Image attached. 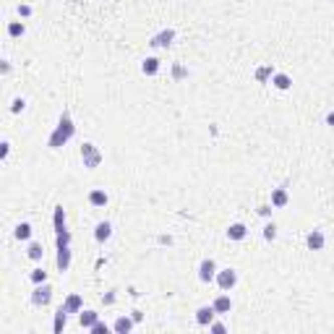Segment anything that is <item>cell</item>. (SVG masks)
<instances>
[{"mask_svg": "<svg viewBox=\"0 0 334 334\" xmlns=\"http://www.w3.org/2000/svg\"><path fill=\"white\" fill-rule=\"evenodd\" d=\"M6 32H8V37L16 39V37H24L26 34V26H24V21H11Z\"/></svg>", "mask_w": 334, "mask_h": 334, "instance_id": "obj_25", "label": "cell"}, {"mask_svg": "<svg viewBox=\"0 0 334 334\" xmlns=\"http://www.w3.org/2000/svg\"><path fill=\"white\" fill-rule=\"evenodd\" d=\"M272 76H274V68H272V65H259V68H256V81H259V84H266Z\"/></svg>", "mask_w": 334, "mask_h": 334, "instance_id": "obj_23", "label": "cell"}, {"mask_svg": "<svg viewBox=\"0 0 334 334\" xmlns=\"http://www.w3.org/2000/svg\"><path fill=\"white\" fill-rule=\"evenodd\" d=\"M63 308L68 311V313H81V311H84V300H81V295L71 292V295L63 300Z\"/></svg>", "mask_w": 334, "mask_h": 334, "instance_id": "obj_8", "label": "cell"}, {"mask_svg": "<svg viewBox=\"0 0 334 334\" xmlns=\"http://www.w3.org/2000/svg\"><path fill=\"white\" fill-rule=\"evenodd\" d=\"M13 235H16V240H29V238H32V225H29V222H21V225H16V230H13Z\"/></svg>", "mask_w": 334, "mask_h": 334, "instance_id": "obj_24", "label": "cell"}, {"mask_svg": "<svg viewBox=\"0 0 334 334\" xmlns=\"http://www.w3.org/2000/svg\"><path fill=\"white\" fill-rule=\"evenodd\" d=\"M172 76H175V78H183V76H185V68H183L180 63H175V65H172Z\"/></svg>", "mask_w": 334, "mask_h": 334, "instance_id": "obj_34", "label": "cell"}, {"mask_svg": "<svg viewBox=\"0 0 334 334\" xmlns=\"http://www.w3.org/2000/svg\"><path fill=\"white\" fill-rule=\"evenodd\" d=\"M214 282H217V287H219L222 292H230V290L238 285V272L230 269V266H227V269H219L217 277H214Z\"/></svg>", "mask_w": 334, "mask_h": 334, "instance_id": "obj_3", "label": "cell"}, {"mask_svg": "<svg viewBox=\"0 0 334 334\" xmlns=\"http://www.w3.org/2000/svg\"><path fill=\"white\" fill-rule=\"evenodd\" d=\"M0 71H3V76H6V73H11V60H3V65H0Z\"/></svg>", "mask_w": 334, "mask_h": 334, "instance_id": "obj_36", "label": "cell"}, {"mask_svg": "<svg viewBox=\"0 0 334 334\" xmlns=\"http://www.w3.org/2000/svg\"><path fill=\"white\" fill-rule=\"evenodd\" d=\"M131 316H133V321H136V324H139V321H141V318H144V313H141V311H133Z\"/></svg>", "mask_w": 334, "mask_h": 334, "instance_id": "obj_37", "label": "cell"}, {"mask_svg": "<svg viewBox=\"0 0 334 334\" xmlns=\"http://www.w3.org/2000/svg\"><path fill=\"white\" fill-rule=\"evenodd\" d=\"M214 316H217L214 305H201V308L196 311V324L198 326H209L211 321H214Z\"/></svg>", "mask_w": 334, "mask_h": 334, "instance_id": "obj_7", "label": "cell"}, {"mask_svg": "<svg viewBox=\"0 0 334 334\" xmlns=\"http://www.w3.org/2000/svg\"><path fill=\"white\" fill-rule=\"evenodd\" d=\"M246 235H248V227H246L243 222H233L230 227H227V238H230V240H235V243H240V240H246Z\"/></svg>", "mask_w": 334, "mask_h": 334, "instance_id": "obj_10", "label": "cell"}, {"mask_svg": "<svg viewBox=\"0 0 334 334\" xmlns=\"http://www.w3.org/2000/svg\"><path fill=\"white\" fill-rule=\"evenodd\" d=\"M52 227H55V233L65 230V209L63 206H55V211H52Z\"/></svg>", "mask_w": 334, "mask_h": 334, "instance_id": "obj_20", "label": "cell"}, {"mask_svg": "<svg viewBox=\"0 0 334 334\" xmlns=\"http://www.w3.org/2000/svg\"><path fill=\"white\" fill-rule=\"evenodd\" d=\"M50 300H52V287H50L47 282H42V285H34L32 303L37 305V308H47V305H50Z\"/></svg>", "mask_w": 334, "mask_h": 334, "instance_id": "obj_4", "label": "cell"}, {"mask_svg": "<svg viewBox=\"0 0 334 334\" xmlns=\"http://www.w3.org/2000/svg\"><path fill=\"white\" fill-rule=\"evenodd\" d=\"M141 73H144V76H157V73H159V60H157V58H146V60L141 63Z\"/></svg>", "mask_w": 334, "mask_h": 334, "instance_id": "obj_22", "label": "cell"}, {"mask_svg": "<svg viewBox=\"0 0 334 334\" xmlns=\"http://www.w3.org/2000/svg\"><path fill=\"white\" fill-rule=\"evenodd\" d=\"M65 324H68V311H65L63 305H60L58 313H55V321H52V331H55V334H63Z\"/></svg>", "mask_w": 334, "mask_h": 334, "instance_id": "obj_17", "label": "cell"}, {"mask_svg": "<svg viewBox=\"0 0 334 334\" xmlns=\"http://www.w3.org/2000/svg\"><path fill=\"white\" fill-rule=\"evenodd\" d=\"M55 246H58V248H68V246H71V233H68V230L55 233Z\"/></svg>", "mask_w": 334, "mask_h": 334, "instance_id": "obj_26", "label": "cell"}, {"mask_svg": "<svg viewBox=\"0 0 334 334\" xmlns=\"http://www.w3.org/2000/svg\"><path fill=\"white\" fill-rule=\"evenodd\" d=\"M107 201H110V196L104 193L102 188L89 191V204H91V206H107Z\"/></svg>", "mask_w": 334, "mask_h": 334, "instance_id": "obj_18", "label": "cell"}, {"mask_svg": "<svg viewBox=\"0 0 334 334\" xmlns=\"http://www.w3.org/2000/svg\"><path fill=\"white\" fill-rule=\"evenodd\" d=\"M324 243H326V238H324V233H321V230H311V233H308V238H305V246H308L311 251H321V248H324Z\"/></svg>", "mask_w": 334, "mask_h": 334, "instance_id": "obj_11", "label": "cell"}, {"mask_svg": "<svg viewBox=\"0 0 334 334\" xmlns=\"http://www.w3.org/2000/svg\"><path fill=\"white\" fill-rule=\"evenodd\" d=\"M209 329H211V331H217V334H225V331H227V326H225V324H219V321H211V324H209Z\"/></svg>", "mask_w": 334, "mask_h": 334, "instance_id": "obj_33", "label": "cell"}, {"mask_svg": "<svg viewBox=\"0 0 334 334\" xmlns=\"http://www.w3.org/2000/svg\"><path fill=\"white\" fill-rule=\"evenodd\" d=\"M73 136H76L73 118H71V113H68V110H63V113H60V118H58V126H55V131L50 133V141H47V146H50V149H63V146L68 144Z\"/></svg>", "mask_w": 334, "mask_h": 334, "instance_id": "obj_1", "label": "cell"}, {"mask_svg": "<svg viewBox=\"0 0 334 334\" xmlns=\"http://www.w3.org/2000/svg\"><path fill=\"white\" fill-rule=\"evenodd\" d=\"M133 316H118L115 318V324H113V331H118V334H128L131 329H133Z\"/></svg>", "mask_w": 334, "mask_h": 334, "instance_id": "obj_14", "label": "cell"}, {"mask_svg": "<svg viewBox=\"0 0 334 334\" xmlns=\"http://www.w3.org/2000/svg\"><path fill=\"white\" fill-rule=\"evenodd\" d=\"M256 211H259L261 217H272V204H261V206H259Z\"/></svg>", "mask_w": 334, "mask_h": 334, "instance_id": "obj_32", "label": "cell"}, {"mask_svg": "<svg viewBox=\"0 0 334 334\" xmlns=\"http://www.w3.org/2000/svg\"><path fill=\"white\" fill-rule=\"evenodd\" d=\"M99 321V313L97 311H81V313H78V324H81V329H91V326H94Z\"/></svg>", "mask_w": 334, "mask_h": 334, "instance_id": "obj_16", "label": "cell"}, {"mask_svg": "<svg viewBox=\"0 0 334 334\" xmlns=\"http://www.w3.org/2000/svg\"><path fill=\"white\" fill-rule=\"evenodd\" d=\"M29 279H32L34 285H42V282H47V272L45 269H32L29 272Z\"/></svg>", "mask_w": 334, "mask_h": 334, "instance_id": "obj_27", "label": "cell"}, {"mask_svg": "<svg viewBox=\"0 0 334 334\" xmlns=\"http://www.w3.org/2000/svg\"><path fill=\"white\" fill-rule=\"evenodd\" d=\"M89 331H91V334H107V331H110V326H107V324H104V321H97V324H94V326H91Z\"/></svg>", "mask_w": 334, "mask_h": 334, "instance_id": "obj_30", "label": "cell"}, {"mask_svg": "<svg viewBox=\"0 0 334 334\" xmlns=\"http://www.w3.org/2000/svg\"><path fill=\"white\" fill-rule=\"evenodd\" d=\"M19 16L21 19H29L32 16V6H19Z\"/></svg>", "mask_w": 334, "mask_h": 334, "instance_id": "obj_35", "label": "cell"}, {"mask_svg": "<svg viewBox=\"0 0 334 334\" xmlns=\"http://www.w3.org/2000/svg\"><path fill=\"white\" fill-rule=\"evenodd\" d=\"M8 154H11V141H3L0 144V159H8Z\"/></svg>", "mask_w": 334, "mask_h": 334, "instance_id": "obj_31", "label": "cell"}, {"mask_svg": "<svg viewBox=\"0 0 334 334\" xmlns=\"http://www.w3.org/2000/svg\"><path fill=\"white\" fill-rule=\"evenodd\" d=\"M326 126H331V128H334V110L326 115Z\"/></svg>", "mask_w": 334, "mask_h": 334, "instance_id": "obj_38", "label": "cell"}, {"mask_svg": "<svg viewBox=\"0 0 334 334\" xmlns=\"http://www.w3.org/2000/svg\"><path fill=\"white\" fill-rule=\"evenodd\" d=\"M26 256H29L32 261H42V256H45V248H42V243H37V240H32V243H29V248H26Z\"/></svg>", "mask_w": 334, "mask_h": 334, "instance_id": "obj_21", "label": "cell"}, {"mask_svg": "<svg viewBox=\"0 0 334 334\" xmlns=\"http://www.w3.org/2000/svg\"><path fill=\"white\" fill-rule=\"evenodd\" d=\"M272 84H274V89H279V91H287V89L292 86V78H290L287 73H274V76H272Z\"/></svg>", "mask_w": 334, "mask_h": 334, "instance_id": "obj_19", "label": "cell"}, {"mask_svg": "<svg viewBox=\"0 0 334 334\" xmlns=\"http://www.w3.org/2000/svg\"><path fill=\"white\" fill-rule=\"evenodd\" d=\"M26 110V99L24 97H16L13 99V104H11V113H24Z\"/></svg>", "mask_w": 334, "mask_h": 334, "instance_id": "obj_29", "label": "cell"}, {"mask_svg": "<svg viewBox=\"0 0 334 334\" xmlns=\"http://www.w3.org/2000/svg\"><path fill=\"white\" fill-rule=\"evenodd\" d=\"M55 264H58V272H68L71 269V246L68 248H58Z\"/></svg>", "mask_w": 334, "mask_h": 334, "instance_id": "obj_15", "label": "cell"}, {"mask_svg": "<svg viewBox=\"0 0 334 334\" xmlns=\"http://www.w3.org/2000/svg\"><path fill=\"white\" fill-rule=\"evenodd\" d=\"M211 305H214L217 316H225V313H230V311H233V300H230V295H225V292L211 300Z\"/></svg>", "mask_w": 334, "mask_h": 334, "instance_id": "obj_9", "label": "cell"}, {"mask_svg": "<svg viewBox=\"0 0 334 334\" xmlns=\"http://www.w3.org/2000/svg\"><path fill=\"white\" fill-rule=\"evenodd\" d=\"M274 238H277V225H274V222H269V225L264 227V240H269V243H272Z\"/></svg>", "mask_w": 334, "mask_h": 334, "instance_id": "obj_28", "label": "cell"}, {"mask_svg": "<svg viewBox=\"0 0 334 334\" xmlns=\"http://www.w3.org/2000/svg\"><path fill=\"white\" fill-rule=\"evenodd\" d=\"M172 42H175V29H162V32H159V34H154L152 39H149V45L152 47H170Z\"/></svg>", "mask_w": 334, "mask_h": 334, "instance_id": "obj_6", "label": "cell"}, {"mask_svg": "<svg viewBox=\"0 0 334 334\" xmlns=\"http://www.w3.org/2000/svg\"><path fill=\"white\" fill-rule=\"evenodd\" d=\"M287 204H290L287 188H274V191H272V206H274V209H282V206H287Z\"/></svg>", "mask_w": 334, "mask_h": 334, "instance_id": "obj_13", "label": "cell"}, {"mask_svg": "<svg viewBox=\"0 0 334 334\" xmlns=\"http://www.w3.org/2000/svg\"><path fill=\"white\" fill-rule=\"evenodd\" d=\"M78 154H81V162H84L86 170H97L102 165V152H99V146H94L91 141H84Z\"/></svg>", "mask_w": 334, "mask_h": 334, "instance_id": "obj_2", "label": "cell"}, {"mask_svg": "<svg viewBox=\"0 0 334 334\" xmlns=\"http://www.w3.org/2000/svg\"><path fill=\"white\" fill-rule=\"evenodd\" d=\"M217 261L214 259H204L201 264H198V279H201L204 285H209V282H214V277H217Z\"/></svg>", "mask_w": 334, "mask_h": 334, "instance_id": "obj_5", "label": "cell"}, {"mask_svg": "<svg viewBox=\"0 0 334 334\" xmlns=\"http://www.w3.org/2000/svg\"><path fill=\"white\" fill-rule=\"evenodd\" d=\"M94 238H97V243H107V240L113 238V225L104 219V222H99L97 227H94Z\"/></svg>", "mask_w": 334, "mask_h": 334, "instance_id": "obj_12", "label": "cell"}]
</instances>
